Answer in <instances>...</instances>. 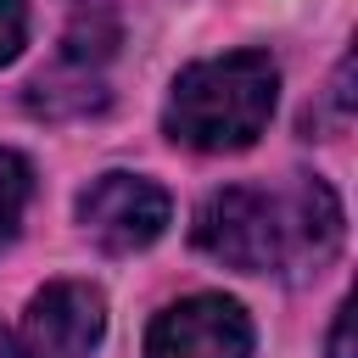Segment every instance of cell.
<instances>
[{
	"label": "cell",
	"mask_w": 358,
	"mask_h": 358,
	"mask_svg": "<svg viewBox=\"0 0 358 358\" xmlns=\"http://www.w3.org/2000/svg\"><path fill=\"white\" fill-rule=\"evenodd\" d=\"M173 218V201L145 173H101L78 196V224L101 252H145Z\"/></svg>",
	"instance_id": "3"
},
{
	"label": "cell",
	"mask_w": 358,
	"mask_h": 358,
	"mask_svg": "<svg viewBox=\"0 0 358 358\" xmlns=\"http://www.w3.org/2000/svg\"><path fill=\"white\" fill-rule=\"evenodd\" d=\"M28 196H34V168H28V157H17V151L0 145V252H6V246L17 241V229H22Z\"/></svg>",
	"instance_id": "7"
},
{
	"label": "cell",
	"mask_w": 358,
	"mask_h": 358,
	"mask_svg": "<svg viewBox=\"0 0 358 358\" xmlns=\"http://www.w3.org/2000/svg\"><path fill=\"white\" fill-rule=\"evenodd\" d=\"M190 241L224 268L302 280L341 252V201L313 173H291L280 185H224L196 207Z\"/></svg>",
	"instance_id": "1"
},
{
	"label": "cell",
	"mask_w": 358,
	"mask_h": 358,
	"mask_svg": "<svg viewBox=\"0 0 358 358\" xmlns=\"http://www.w3.org/2000/svg\"><path fill=\"white\" fill-rule=\"evenodd\" d=\"M28 106L39 117H84V112L106 106V84H101V73H78V67L56 62L28 84Z\"/></svg>",
	"instance_id": "6"
},
{
	"label": "cell",
	"mask_w": 358,
	"mask_h": 358,
	"mask_svg": "<svg viewBox=\"0 0 358 358\" xmlns=\"http://www.w3.org/2000/svg\"><path fill=\"white\" fill-rule=\"evenodd\" d=\"M330 358H352V308H336V330H330Z\"/></svg>",
	"instance_id": "9"
},
{
	"label": "cell",
	"mask_w": 358,
	"mask_h": 358,
	"mask_svg": "<svg viewBox=\"0 0 358 358\" xmlns=\"http://www.w3.org/2000/svg\"><path fill=\"white\" fill-rule=\"evenodd\" d=\"M106 330V302L84 280H50L34 291L22 324L11 330L17 358H90Z\"/></svg>",
	"instance_id": "4"
},
{
	"label": "cell",
	"mask_w": 358,
	"mask_h": 358,
	"mask_svg": "<svg viewBox=\"0 0 358 358\" xmlns=\"http://www.w3.org/2000/svg\"><path fill=\"white\" fill-rule=\"evenodd\" d=\"M145 358H252V319L218 291L185 296L151 319Z\"/></svg>",
	"instance_id": "5"
},
{
	"label": "cell",
	"mask_w": 358,
	"mask_h": 358,
	"mask_svg": "<svg viewBox=\"0 0 358 358\" xmlns=\"http://www.w3.org/2000/svg\"><path fill=\"white\" fill-rule=\"evenodd\" d=\"M28 39V0H0V67L22 50Z\"/></svg>",
	"instance_id": "8"
},
{
	"label": "cell",
	"mask_w": 358,
	"mask_h": 358,
	"mask_svg": "<svg viewBox=\"0 0 358 358\" xmlns=\"http://www.w3.org/2000/svg\"><path fill=\"white\" fill-rule=\"evenodd\" d=\"M274 101H280V67L263 50H229L173 78L162 129L190 151H246L268 129Z\"/></svg>",
	"instance_id": "2"
}]
</instances>
